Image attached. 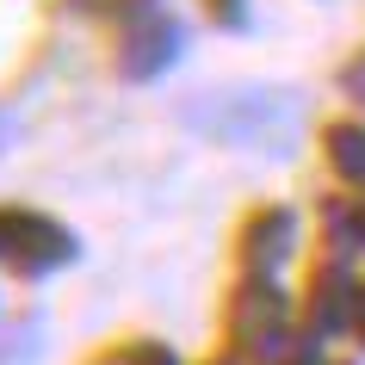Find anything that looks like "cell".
<instances>
[{
	"mask_svg": "<svg viewBox=\"0 0 365 365\" xmlns=\"http://www.w3.org/2000/svg\"><path fill=\"white\" fill-rule=\"evenodd\" d=\"M346 93H353V106H365V50L346 62Z\"/></svg>",
	"mask_w": 365,
	"mask_h": 365,
	"instance_id": "9c48e42d",
	"label": "cell"
},
{
	"mask_svg": "<svg viewBox=\"0 0 365 365\" xmlns=\"http://www.w3.org/2000/svg\"><path fill=\"white\" fill-rule=\"evenodd\" d=\"M211 6H217V19H223V25H242V0H211Z\"/></svg>",
	"mask_w": 365,
	"mask_h": 365,
	"instance_id": "30bf717a",
	"label": "cell"
},
{
	"mask_svg": "<svg viewBox=\"0 0 365 365\" xmlns=\"http://www.w3.org/2000/svg\"><path fill=\"white\" fill-rule=\"evenodd\" d=\"M93 365H180V353L161 346V341H124V346H112V353H99Z\"/></svg>",
	"mask_w": 365,
	"mask_h": 365,
	"instance_id": "ba28073f",
	"label": "cell"
},
{
	"mask_svg": "<svg viewBox=\"0 0 365 365\" xmlns=\"http://www.w3.org/2000/svg\"><path fill=\"white\" fill-rule=\"evenodd\" d=\"M322 235H328V248H341V254H365V198H328Z\"/></svg>",
	"mask_w": 365,
	"mask_h": 365,
	"instance_id": "52a82bcc",
	"label": "cell"
},
{
	"mask_svg": "<svg viewBox=\"0 0 365 365\" xmlns=\"http://www.w3.org/2000/svg\"><path fill=\"white\" fill-rule=\"evenodd\" d=\"M68 260H75V235L56 217L25 211V205H0V267L38 279V272H56Z\"/></svg>",
	"mask_w": 365,
	"mask_h": 365,
	"instance_id": "7a4b0ae2",
	"label": "cell"
},
{
	"mask_svg": "<svg viewBox=\"0 0 365 365\" xmlns=\"http://www.w3.org/2000/svg\"><path fill=\"white\" fill-rule=\"evenodd\" d=\"M322 149H328V168L341 173L346 186H365V124H328Z\"/></svg>",
	"mask_w": 365,
	"mask_h": 365,
	"instance_id": "8992f818",
	"label": "cell"
},
{
	"mask_svg": "<svg viewBox=\"0 0 365 365\" xmlns=\"http://www.w3.org/2000/svg\"><path fill=\"white\" fill-rule=\"evenodd\" d=\"M180 43H186V31H180L173 19H161V13H149V6H143V25L124 38V75H130V81L161 75V68L180 56Z\"/></svg>",
	"mask_w": 365,
	"mask_h": 365,
	"instance_id": "5b68a950",
	"label": "cell"
},
{
	"mask_svg": "<svg viewBox=\"0 0 365 365\" xmlns=\"http://www.w3.org/2000/svg\"><path fill=\"white\" fill-rule=\"evenodd\" d=\"M359 334H365V322H359Z\"/></svg>",
	"mask_w": 365,
	"mask_h": 365,
	"instance_id": "7c38bea8",
	"label": "cell"
},
{
	"mask_svg": "<svg viewBox=\"0 0 365 365\" xmlns=\"http://www.w3.org/2000/svg\"><path fill=\"white\" fill-rule=\"evenodd\" d=\"M211 365H242V359H211Z\"/></svg>",
	"mask_w": 365,
	"mask_h": 365,
	"instance_id": "8fae6325",
	"label": "cell"
},
{
	"mask_svg": "<svg viewBox=\"0 0 365 365\" xmlns=\"http://www.w3.org/2000/svg\"><path fill=\"white\" fill-rule=\"evenodd\" d=\"M304 316L316 334H359L365 322V285L353 279L346 260H322L304 285Z\"/></svg>",
	"mask_w": 365,
	"mask_h": 365,
	"instance_id": "3957f363",
	"label": "cell"
},
{
	"mask_svg": "<svg viewBox=\"0 0 365 365\" xmlns=\"http://www.w3.org/2000/svg\"><path fill=\"white\" fill-rule=\"evenodd\" d=\"M291 254H297V217L285 205H260L235 235V260L248 267V279H272L279 267H291Z\"/></svg>",
	"mask_w": 365,
	"mask_h": 365,
	"instance_id": "277c9868",
	"label": "cell"
},
{
	"mask_svg": "<svg viewBox=\"0 0 365 365\" xmlns=\"http://www.w3.org/2000/svg\"><path fill=\"white\" fill-rule=\"evenodd\" d=\"M230 341L248 353V359H279L291 341V297L272 279H248V285H235L230 297Z\"/></svg>",
	"mask_w": 365,
	"mask_h": 365,
	"instance_id": "6da1fadb",
	"label": "cell"
}]
</instances>
